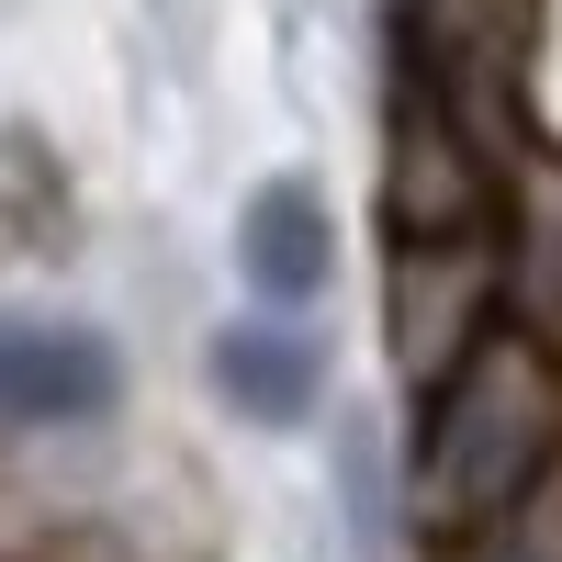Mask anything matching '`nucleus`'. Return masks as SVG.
Listing matches in <instances>:
<instances>
[{
  "label": "nucleus",
  "instance_id": "obj_1",
  "mask_svg": "<svg viewBox=\"0 0 562 562\" xmlns=\"http://www.w3.org/2000/svg\"><path fill=\"white\" fill-rule=\"evenodd\" d=\"M562 450V383L529 338H473L428 383V428H416L405 506L428 540H484Z\"/></svg>",
  "mask_w": 562,
  "mask_h": 562
},
{
  "label": "nucleus",
  "instance_id": "obj_2",
  "mask_svg": "<svg viewBox=\"0 0 562 562\" xmlns=\"http://www.w3.org/2000/svg\"><path fill=\"white\" fill-rule=\"evenodd\" d=\"M124 405V349L68 315H0V428H90Z\"/></svg>",
  "mask_w": 562,
  "mask_h": 562
},
{
  "label": "nucleus",
  "instance_id": "obj_3",
  "mask_svg": "<svg viewBox=\"0 0 562 562\" xmlns=\"http://www.w3.org/2000/svg\"><path fill=\"white\" fill-rule=\"evenodd\" d=\"M237 270L259 304H315L326 270H338V214H326V192L304 169L259 180V192L237 203Z\"/></svg>",
  "mask_w": 562,
  "mask_h": 562
},
{
  "label": "nucleus",
  "instance_id": "obj_4",
  "mask_svg": "<svg viewBox=\"0 0 562 562\" xmlns=\"http://www.w3.org/2000/svg\"><path fill=\"white\" fill-rule=\"evenodd\" d=\"M203 371H214L225 416H248V428H304V416L326 405V349L304 338V326H270V315L214 326Z\"/></svg>",
  "mask_w": 562,
  "mask_h": 562
},
{
  "label": "nucleus",
  "instance_id": "obj_5",
  "mask_svg": "<svg viewBox=\"0 0 562 562\" xmlns=\"http://www.w3.org/2000/svg\"><path fill=\"white\" fill-rule=\"evenodd\" d=\"M338 506H349V540H360V562H383V540H394V506H383V439L349 416V439H338Z\"/></svg>",
  "mask_w": 562,
  "mask_h": 562
},
{
  "label": "nucleus",
  "instance_id": "obj_6",
  "mask_svg": "<svg viewBox=\"0 0 562 562\" xmlns=\"http://www.w3.org/2000/svg\"><path fill=\"white\" fill-rule=\"evenodd\" d=\"M506 562H551V551H506Z\"/></svg>",
  "mask_w": 562,
  "mask_h": 562
}]
</instances>
